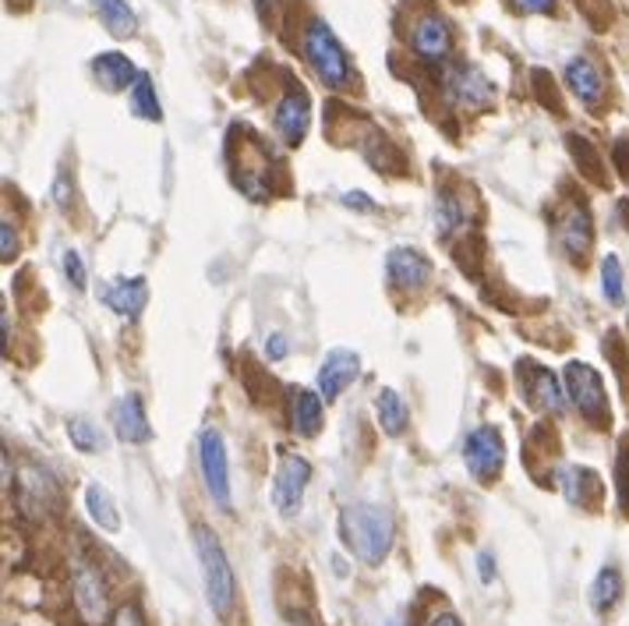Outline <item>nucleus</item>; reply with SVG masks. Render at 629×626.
<instances>
[{"mask_svg":"<svg viewBox=\"0 0 629 626\" xmlns=\"http://www.w3.org/2000/svg\"><path fill=\"white\" fill-rule=\"evenodd\" d=\"M527 375H531V383H527V397H534L541 407H548V411L559 414L563 411V393H559V383H555V375L545 372L541 365H520Z\"/></svg>","mask_w":629,"mask_h":626,"instance_id":"20","label":"nucleus"},{"mask_svg":"<svg viewBox=\"0 0 629 626\" xmlns=\"http://www.w3.org/2000/svg\"><path fill=\"white\" fill-rule=\"evenodd\" d=\"M85 506H89V517H93L104 531H117V528H121V514H117V506H113L110 492H107L104 485H89V489H85Z\"/></svg>","mask_w":629,"mask_h":626,"instance_id":"24","label":"nucleus"},{"mask_svg":"<svg viewBox=\"0 0 629 626\" xmlns=\"http://www.w3.org/2000/svg\"><path fill=\"white\" fill-rule=\"evenodd\" d=\"M343 202H347V206H358V209H375L364 192H350V195H343Z\"/></svg>","mask_w":629,"mask_h":626,"instance_id":"35","label":"nucleus"},{"mask_svg":"<svg viewBox=\"0 0 629 626\" xmlns=\"http://www.w3.org/2000/svg\"><path fill=\"white\" fill-rule=\"evenodd\" d=\"M195 549H198V563H202V580H206V599L213 605V613L219 619H227L230 609H233V599H238L227 552H223L219 538L206 528V523H198V528H195Z\"/></svg>","mask_w":629,"mask_h":626,"instance_id":"2","label":"nucleus"},{"mask_svg":"<svg viewBox=\"0 0 629 626\" xmlns=\"http://www.w3.org/2000/svg\"><path fill=\"white\" fill-rule=\"evenodd\" d=\"M428 626H463V623H460L457 616H452V613H443V616H435Z\"/></svg>","mask_w":629,"mask_h":626,"instance_id":"36","label":"nucleus"},{"mask_svg":"<svg viewBox=\"0 0 629 626\" xmlns=\"http://www.w3.org/2000/svg\"><path fill=\"white\" fill-rule=\"evenodd\" d=\"M110 626H145V623H142V613L135 605H124V609H117V616H113Z\"/></svg>","mask_w":629,"mask_h":626,"instance_id":"31","label":"nucleus"},{"mask_svg":"<svg viewBox=\"0 0 629 626\" xmlns=\"http://www.w3.org/2000/svg\"><path fill=\"white\" fill-rule=\"evenodd\" d=\"M93 75H96L99 85H104V89H110V93L128 89V82L138 79V75H135V64H131L124 53H99L96 61H93Z\"/></svg>","mask_w":629,"mask_h":626,"instance_id":"18","label":"nucleus"},{"mask_svg":"<svg viewBox=\"0 0 629 626\" xmlns=\"http://www.w3.org/2000/svg\"><path fill=\"white\" fill-rule=\"evenodd\" d=\"M602 290L608 304H622L626 290H622V262L616 255H605L602 258Z\"/></svg>","mask_w":629,"mask_h":626,"instance_id":"28","label":"nucleus"},{"mask_svg":"<svg viewBox=\"0 0 629 626\" xmlns=\"http://www.w3.org/2000/svg\"><path fill=\"white\" fill-rule=\"evenodd\" d=\"M113 432L121 443H145L153 435L149 429V418L142 411V400L138 397H121L113 404Z\"/></svg>","mask_w":629,"mask_h":626,"instance_id":"13","label":"nucleus"},{"mask_svg":"<svg viewBox=\"0 0 629 626\" xmlns=\"http://www.w3.org/2000/svg\"><path fill=\"white\" fill-rule=\"evenodd\" d=\"M375 411H378V425L386 429V435H403L407 421H411V411L397 389H383L375 400Z\"/></svg>","mask_w":629,"mask_h":626,"instance_id":"21","label":"nucleus"},{"mask_svg":"<svg viewBox=\"0 0 629 626\" xmlns=\"http://www.w3.org/2000/svg\"><path fill=\"white\" fill-rule=\"evenodd\" d=\"M131 110L138 113L145 121H159L164 118V110H159V99H156V89H153V79L149 75H138L135 85H131Z\"/></svg>","mask_w":629,"mask_h":626,"instance_id":"26","label":"nucleus"},{"mask_svg":"<svg viewBox=\"0 0 629 626\" xmlns=\"http://www.w3.org/2000/svg\"><path fill=\"white\" fill-rule=\"evenodd\" d=\"M463 457H467V468L477 478L481 485H492V478H499L503 471V460H506V446H503V435L495 429H474L467 435L463 443Z\"/></svg>","mask_w":629,"mask_h":626,"instance_id":"6","label":"nucleus"},{"mask_svg":"<svg viewBox=\"0 0 629 626\" xmlns=\"http://www.w3.org/2000/svg\"><path fill=\"white\" fill-rule=\"evenodd\" d=\"M276 131H280L290 145H298L304 139V131H309V96L301 89H290L283 96V104L276 107Z\"/></svg>","mask_w":629,"mask_h":626,"instance_id":"15","label":"nucleus"},{"mask_svg":"<svg viewBox=\"0 0 629 626\" xmlns=\"http://www.w3.org/2000/svg\"><path fill=\"white\" fill-rule=\"evenodd\" d=\"M294 429L304 440H312V435L322 429V397H315L312 389H301L294 393Z\"/></svg>","mask_w":629,"mask_h":626,"instance_id":"23","label":"nucleus"},{"mask_svg":"<svg viewBox=\"0 0 629 626\" xmlns=\"http://www.w3.org/2000/svg\"><path fill=\"white\" fill-rule=\"evenodd\" d=\"M619 594H622V574L616 570V566H605V570L594 577L591 605L597 609V613H608V609L619 602Z\"/></svg>","mask_w":629,"mask_h":626,"instance_id":"25","label":"nucleus"},{"mask_svg":"<svg viewBox=\"0 0 629 626\" xmlns=\"http://www.w3.org/2000/svg\"><path fill=\"white\" fill-rule=\"evenodd\" d=\"M340 531L347 549L354 552L361 563L378 566L392 549V538H397V523H392V514L378 503H354L343 509L340 517Z\"/></svg>","mask_w":629,"mask_h":626,"instance_id":"1","label":"nucleus"},{"mask_svg":"<svg viewBox=\"0 0 629 626\" xmlns=\"http://www.w3.org/2000/svg\"><path fill=\"white\" fill-rule=\"evenodd\" d=\"M411 43H414L418 57H424V61H446L449 47H452L449 25L438 19V14H421V19L414 22Z\"/></svg>","mask_w":629,"mask_h":626,"instance_id":"10","label":"nucleus"},{"mask_svg":"<svg viewBox=\"0 0 629 626\" xmlns=\"http://www.w3.org/2000/svg\"><path fill=\"white\" fill-rule=\"evenodd\" d=\"M266 354H269L273 361H280V358L287 354V340L280 337V333H273V337H269V344H266Z\"/></svg>","mask_w":629,"mask_h":626,"instance_id":"34","label":"nucleus"},{"mask_svg":"<svg viewBox=\"0 0 629 626\" xmlns=\"http://www.w3.org/2000/svg\"><path fill=\"white\" fill-rule=\"evenodd\" d=\"M304 53H309L315 75L326 82V85H332V89H343V85L350 82L347 53H343V47H340V39L329 33L326 22L309 25V33H304Z\"/></svg>","mask_w":629,"mask_h":626,"instance_id":"3","label":"nucleus"},{"mask_svg":"<svg viewBox=\"0 0 629 626\" xmlns=\"http://www.w3.org/2000/svg\"><path fill=\"white\" fill-rule=\"evenodd\" d=\"M569 149H573V159L580 167H588L591 178H602V164H597V156L591 153L588 139H569Z\"/></svg>","mask_w":629,"mask_h":626,"instance_id":"29","label":"nucleus"},{"mask_svg":"<svg viewBox=\"0 0 629 626\" xmlns=\"http://www.w3.org/2000/svg\"><path fill=\"white\" fill-rule=\"evenodd\" d=\"M386 269H389V280L403 287V290H418L428 284L432 276V262L424 258L421 252L414 249H392L389 258H386Z\"/></svg>","mask_w":629,"mask_h":626,"instance_id":"11","label":"nucleus"},{"mask_svg":"<svg viewBox=\"0 0 629 626\" xmlns=\"http://www.w3.org/2000/svg\"><path fill=\"white\" fill-rule=\"evenodd\" d=\"M446 93H449V99L457 107L485 110V107H492V99H495V85H492V79L481 68L460 64V68H452L449 75H446Z\"/></svg>","mask_w":629,"mask_h":626,"instance_id":"8","label":"nucleus"},{"mask_svg":"<svg viewBox=\"0 0 629 626\" xmlns=\"http://www.w3.org/2000/svg\"><path fill=\"white\" fill-rule=\"evenodd\" d=\"M71 591H75V605L78 616L89 626H104L107 623V585L99 577V566L89 559L75 563V574H71Z\"/></svg>","mask_w":629,"mask_h":626,"instance_id":"5","label":"nucleus"},{"mask_svg":"<svg viewBox=\"0 0 629 626\" xmlns=\"http://www.w3.org/2000/svg\"><path fill=\"white\" fill-rule=\"evenodd\" d=\"M477 563H481V580H485V585H488V580H492V556L485 552V556H481Z\"/></svg>","mask_w":629,"mask_h":626,"instance_id":"37","label":"nucleus"},{"mask_svg":"<svg viewBox=\"0 0 629 626\" xmlns=\"http://www.w3.org/2000/svg\"><path fill=\"white\" fill-rule=\"evenodd\" d=\"M566 389H569V397H573L577 411L588 418L591 425L602 429L608 421V397H605L602 375L591 365H583V361H573V365L566 369Z\"/></svg>","mask_w":629,"mask_h":626,"instance_id":"4","label":"nucleus"},{"mask_svg":"<svg viewBox=\"0 0 629 626\" xmlns=\"http://www.w3.org/2000/svg\"><path fill=\"white\" fill-rule=\"evenodd\" d=\"M309 478H312V468H309V460H304V457L287 454L280 460V471H276V485H273V499H276V509H280L283 517H294L301 509Z\"/></svg>","mask_w":629,"mask_h":626,"instance_id":"9","label":"nucleus"},{"mask_svg":"<svg viewBox=\"0 0 629 626\" xmlns=\"http://www.w3.org/2000/svg\"><path fill=\"white\" fill-rule=\"evenodd\" d=\"M358 375V354L350 351H332L326 361H322V372H318V393L326 400H336L340 393L354 383Z\"/></svg>","mask_w":629,"mask_h":626,"instance_id":"12","label":"nucleus"},{"mask_svg":"<svg viewBox=\"0 0 629 626\" xmlns=\"http://www.w3.org/2000/svg\"><path fill=\"white\" fill-rule=\"evenodd\" d=\"M68 435H71V443H75L82 454H99V449L107 446L104 440V432H99V425H93V421H85V418H75L68 425Z\"/></svg>","mask_w":629,"mask_h":626,"instance_id":"27","label":"nucleus"},{"mask_svg":"<svg viewBox=\"0 0 629 626\" xmlns=\"http://www.w3.org/2000/svg\"><path fill=\"white\" fill-rule=\"evenodd\" d=\"M559 241H563V249L573 255V258H583L591 252V244H594V224H591V213L588 209H573L563 220L559 227Z\"/></svg>","mask_w":629,"mask_h":626,"instance_id":"16","label":"nucleus"},{"mask_svg":"<svg viewBox=\"0 0 629 626\" xmlns=\"http://www.w3.org/2000/svg\"><path fill=\"white\" fill-rule=\"evenodd\" d=\"M563 492L573 506H591V503H597V496H602V482H597V474L588 468H566L563 471Z\"/></svg>","mask_w":629,"mask_h":626,"instance_id":"19","label":"nucleus"},{"mask_svg":"<svg viewBox=\"0 0 629 626\" xmlns=\"http://www.w3.org/2000/svg\"><path fill=\"white\" fill-rule=\"evenodd\" d=\"M64 276H68V280L75 284L78 290L85 287V266H82L78 252H64Z\"/></svg>","mask_w":629,"mask_h":626,"instance_id":"30","label":"nucleus"},{"mask_svg":"<svg viewBox=\"0 0 629 626\" xmlns=\"http://www.w3.org/2000/svg\"><path fill=\"white\" fill-rule=\"evenodd\" d=\"M14 244H19V241H14V230H11V224L4 220V227H0V252H4V255H0V258L11 262V258H14Z\"/></svg>","mask_w":629,"mask_h":626,"instance_id":"33","label":"nucleus"},{"mask_svg":"<svg viewBox=\"0 0 629 626\" xmlns=\"http://www.w3.org/2000/svg\"><path fill=\"white\" fill-rule=\"evenodd\" d=\"M145 301H149V287H145L142 276H135V280H117L110 290H107V304L124 318H135Z\"/></svg>","mask_w":629,"mask_h":626,"instance_id":"17","label":"nucleus"},{"mask_svg":"<svg viewBox=\"0 0 629 626\" xmlns=\"http://www.w3.org/2000/svg\"><path fill=\"white\" fill-rule=\"evenodd\" d=\"M566 85L577 93L580 104H602L605 99V75L594 68V61H588V57H577V61L566 64Z\"/></svg>","mask_w":629,"mask_h":626,"instance_id":"14","label":"nucleus"},{"mask_svg":"<svg viewBox=\"0 0 629 626\" xmlns=\"http://www.w3.org/2000/svg\"><path fill=\"white\" fill-rule=\"evenodd\" d=\"M93 8L117 39L135 36V14H131L128 0H93Z\"/></svg>","mask_w":629,"mask_h":626,"instance_id":"22","label":"nucleus"},{"mask_svg":"<svg viewBox=\"0 0 629 626\" xmlns=\"http://www.w3.org/2000/svg\"><path fill=\"white\" fill-rule=\"evenodd\" d=\"M513 4L527 14H552L555 11V0H513Z\"/></svg>","mask_w":629,"mask_h":626,"instance_id":"32","label":"nucleus"},{"mask_svg":"<svg viewBox=\"0 0 629 626\" xmlns=\"http://www.w3.org/2000/svg\"><path fill=\"white\" fill-rule=\"evenodd\" d=\"M202 478H206V489L219 509H230V460L223 435L216 429L202 432Z\"/></svg>","mask_w":629,"mask_h":626,"instance_id":"7","label":"nucleus"},{"mask_svg":"<svg viewBox=\"0 0 629 626\" xmlns=\"http://www.w3.org/2000/svg\"><path fill=\"white\" fill-rule=\"evenodd\" d=\"M266 4H273V0H258V8H266Z\"/></svg>","mask_w":629,"mask_h":626,"instance_id":"38","label":"nucleus"}]
</instances>
